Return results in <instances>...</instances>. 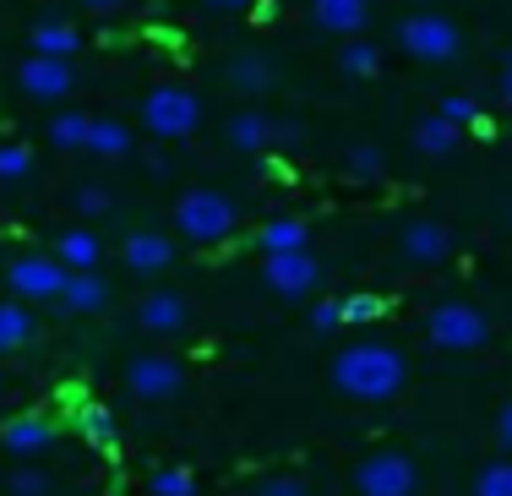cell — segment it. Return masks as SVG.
Listing matches in <instances>:
<instances>
[{
    "mask_svg": "<svg viewBox=\"0 0 512 496\" xmlns=\"http://www.w3.org/2000/svg\"><path fill=\"white\" fill-rule=\"evenodd\" d=\"M502 104H507V115H512V50L502 60Z\"/></svg>",
    "mask_w": 512,
    "mask_h": 496,
    "instance_id": "ab89813d",
    "label": "cell"
},
{
    "mask_svg": "<svg viewBox=\"0 0 512 496\" xmlns=\"http://www.w3.org/2000/svg\"><path fill=\"white\" fill-rule=\"evenodd\" d=\"M0 447H6L11 458H39L55 447V420L44 415H11L0 420Z\"/></svg>",
    "mask_w": 512,
    "mask_h": 496,
    "instance_id": "4fadbf2b",
    "label": "cell"
},
{
    "mask_svg": "<svg viewBox=\"0 0 512 496\" xmlns=\"http://www.w3.org/2000/svg\"><path fill=\"white\" fill-rule=\"evenodd\" d=\"M88 131H93V115H82V110L50 115V142L66 153H88Z\"/></svg>",
    "mask_w": 512,
    "mask_h": 496,
    "instance_id": "4316f807",
    "label": "cell"
},
{
    "mask_svg": "<svg viewBox=\"0 0 512 496\" xmlns=\"http://www.w3.org/2000/svg\"><path fill=\"white\" fill-rule=\"evenodd\" d=\"M60 306L77 311V317H99V311L109 306V284L99 273H71L66 289H60Z\"/></svg>",
    "mask_w": 512,
    "mask_h": 496,
    "instance_id": "7402d4cb",
    "label": "cell"
},
{
    "mask_svg": "<svg viewBox=\"0 0 512 496\" xmlns=\"http://www.w3.org/2000/svg\"><path fill=\"white\" fill-rule=\"evenodd\" d=\"M365 17H371V0H311V22L333 39H360Z\"/></svg>",
    "mask_w": 512,
    "mask_h": 496,
    "instance_id": "9a60e30c",
    "label": "cell"
},
{
    "mask_svg": "<svg viewBox=\"0 0 512 496\" xmlns=\"http://www.w3.org/2000/svg\"><path fill=\"white\" fill-rule=\"evenodd\" d=\"M28 44H33V55L71 60L82 50V28H77V22H60V17H44V22H33V28H28Z\"/></svg>",
    "mask_w": 512,
    "mask_h": 496,
    "instance_id": "ac0fdd59",
    "label": "cell"
},
{
    "mask_svg": "<svg viewBox=\"0 0 512 496\" xmlns=\"http://www.w3.org/2000/svg\"><path fill=\"white\" fill-rule=\"evenodd\" d=\"M398 44H404V55H414L420 66H447V60H458V50H463V33L447 11H409V17L398 22Z\"/></svg>",
    "mask_w": 512,
    "mask_h": 496,
    "instance_id": "277c9868",
    "label": "cell"
},
{
    "mask_svg": "<svg viewBox=\"0 0 512 496\" xmlns=\"http://www.w3.org/2000/svg\"><path fill=\"white\" fill-rule=\"evenodd\" d=\"M436 115H442V120H453L458 131H463V126H480V104H474L469 93H447V99L436 104Z\"/></svg>",
    "mask_w": 512,
    "mask_h": 496,
    "instance_id": "836d02e7",
    "label": "cell"
},
{
    "mask_svg": "<svg viewBox=\"0 0 512 496\" xmlns=\"http://www.w3.org/2000/svg\"><path fill=\"white\" fill-rule=\"evenodd\" d=\"M71 208H77L82 219H99V213H109V191L104 186H77L71 191Z\"/></svg>",
    "mask_w": 512,
    "mask_h": 496,
    "instance_id": "d590c367",
    "label": "cell"
},
{
    "mask_svg": "<svg viewBox=\"0 0 512 496\" xmlns=\"http://www.w3.org/2000/svg\"><path fill=\"white\" fill-rule=\"evenodd\" d=\"M251 496H311V486L300 475H262L251 486Z\"/></svg>",
    "mask_w": 512,
    "mask_h": 496,
    "instance_id": "e575fe53",
    "label": "cell"
},
{
    "mask_svg": "<svg viewBox=\"0 0 512 496\" xmlns=\"http://www.w3.org/2000/svg\"><path fill=\"white\" fill-rule=\"evenodd\" d=\"M137 137L120 115H93V131H88V159H131Z\"/></svg>",
    "mask_w": 512,
    "mask_h": 496,
    "instance_id": "ffe728a7",
    "label": "cell"
},
{
    "mask_svg": "<svg viewBox=\"0 0 512 496\" xmlns=\"http://www.w3.org/2000/svg\"><path fill=\"white\" fill-rule=\"evenodd\" d=\"M180 387H186L180 360H169V355H131L126 360V393L142 398V404H164Z\"/></svg>",
    "mask_w": 512,
    "mask_h": 496,
    "instance_id": "ba28073f",
    "label": "cell"
},
{
    "mask_svg": "<svg viewBox=\"0 0 512 496\" xmlns=\"http://www.w3.org/2000/svg\"><path fill=\"white\" fill-rule=\"evenodd\" d=\"M474 496H512V453L474 475Z\"/></svg>",
    "mask_w": 512,
    "mask_h": 496,
    "instance_id": "4dcf8cb0",
    "label": "cell"
},
{
    "mask_svg": "<svg viewBox=\"0 0 512 496\" xmlns=\"http://www.w3.org/2000/svg\"><path fill=\"white\" fill-rule=\"evenodd\" d=\"M502 219H507V229H512V202H507V213H502Z\"/></svg>",
    "mask_w": 512,
    "mask_h": 496,
    "instance_id": "7bdbcfd3",
    "label": "cell"
},
{
    "mask_svg": "<svg viewBox=\"0 0 512 496\" xmlns=\"http://www.w3.org/2000/svg\"><path fill=\"white\" fill-rule=\"evenodd\" d=\"M414 11H436V0H414Z\"/></svg>",
    "mask_w": 512,
    "mask_h": 496,
    "instance_id": "b9f144b4",
    "label": "cell"
},
{
    "mask_svg": "<svg viewBox=\"0 0 512 496\" xmlns=\"http://www.w3.org/2000/svg\"><path fill=\"white\" fill-rule=\"evenodd\" d=\"M398 251H404V262H414V268H442L453 257V235H447L442 219H409L404 235H398Z\"/></svg>",
    "mask_w": 512,
    "mask_h": 496,
    "instance_id": "8fae6325",
    "label": "cell"
},
{
    "mask_svg": "<svg viewBox=\"0 0 512 496\" xmlns=\"http://www.w3.org/2000/svg\"><path fill=\"white\" fill-rule=\"evenodd\" d=\"M33 175V148L28 142H0V180H28Z\"/></svg>",
    "mask_w": 512,
    "mask_h": 496,
    "instance_id": "d6a6232c",
    "label": "cell"
},
{
    "mask_svg": "<svg viewBox=\"0 0 512 496\" xmlns=\"http://www.w3.org/2000/svg\"><path fill=\"white\" fill-rule=\"evenodd\" d=\"M338 71H344L349 82H371L376 71H382V50H376V44H365V39L338 44Z\"/></svg>",
    "mask_w": 512,
    "mask_h": 496,
    "instance_id": "484cf974",
    "label": "cell"
},
{
    "mask_svg": "<svg viewBox=\"0 0 512 496\" xmlns=\"http://www.w3.org/2000/svg\"><path fill=\"white\" fill-rule=\"evenodd\" d=\"M425 338H431L436 349H447V355H469V349H480L485 338H491V322H485V311L469 306V300H447V306H436L431 317H425Z\"/></svg>",
    "mask_w": 512,
    "mask_h": 496,
    "instance_id": "5b68a950",
    "label": "cell"
},
{
    "mask_svg": "<svg viewBox=\"0 0 512 496\" xmlns=\"http://www.w3.org/2000/svg\"><path fill=\"white\" fill-rule=\"evenodd\" d=\"M256 251H262V257L311 251V229H306V219H267L262 229H256Z\"/></svg>",
    "mask_w": 512,
    "mask_h": 496,
    "instance_id": "44dd1931",
    "label": "cell"
},
{
    "mask_svg": "<svg viewBox=\"0 0 512 496\" xmlns=\"http://www.w3.org/2000/svg\"><path fill=\"white\" fill-rule=\"evenodd\" d=\"M235 229H240V208L229 191L197 186L175 202V235L191 240V246H224Z\"/></svg>",
    "mask_w": 512,
    "mask_h": 496,
    "instance_id": "7a4b0ae2",
    "label": "cell"
},
{
    "mask_svg": "<svg viewBox=\"0 0 512 496\" xmlns=\"http://www.w3.org/2000/svg\"><path fill=\"white\" fill-rule=\"evenodd\" d=\"M382 169H387V159H382V148H371V142H360V148L344 153V175L349 180H376Z\"/></svg>",
    "mask_w": 512,
    "mask_h": 496,
    "instance_id": "f546056e",
    "label": "cell"
},
{
    "mask_svg": "<svg viewBox=\"0 0 512 496\" xmlns=\"http://www.w3.org/2000/svg\"><path fill=\"white\" fill-rule=\"evenodd\" d=\"M202 6H213V11H246L251 0H202Z\"/></svg>",
    "mask_w": 512,
    "mask_h": 496,
    "instance_id": "60d3db41",
    "label": "cell"
},
{
    "mask_svg": "<svg viewBox=\"0 0 512 496\" xmlns=\"http://www.w3.org/2000/svg\"><path fill=\"white\" fill-rule=\"evenodd\" d=\"M0 393H6V371H0Z\"/></svg>",
    "mask_w": 512,
    "mask_h": 496,
    "instance_id": "ee69618b",
    "label": "cell"
},
{
    "mask_svg": "<svg viewBox=\"0 0 512 496\" xmlns=\"http://www.w3.org/2000/svg\"><path fill=\"white\" fill-rule=\"evenodd\" d=\"M338 317H344V328H360V322L387 317V300L371 295V289H360V295H344V300H338Z\"/></svg>",
    "mask_w": 512,
    "mask_h": 496,
    "instance_id": "83f0119b",
    "label": "cell"
},
{
    "mask_svg": "<svg viewBox=\"0 0 512 496\" xmlns=\"http://www.w3.org/2000/svg\"><path fill=\"white\" fill-rule=\"evenodd\" d=\"M311 328H316V333H338V328H344V317H338V300H316V306H311Z\"/></svg>",
    "mask_w": 512,
    "mask_h": 496,
    "instance_id": "8d00e7d4",
    "label": "cell"
},
{
    "mask_svg": "<svg viewBox=\"0 0 512 496\" xmlns=\"http://www.w3.org/2000/svg\"><path fill=\"white\" fill-rule=\"evenodd\" d=\"M77 6L88 11V17H109V11H120L126 0H77Z\"/></svg>",
    "mask_w": 512,
    "mask_h": 496,
    "instance_id": "74e56055",
    "label": "cell"
},
{
    "mask_svg": "<svg viewBox=\"0 0 512 496\" xmlns=\"http://www.w3.org/2000/svg\"><path fill=\"white\" fill-rule=\"evenodd\" d=\"M6 491H11V496H50L55 486H50V475H44L39 464H17V469L6 475Z\"/></svg>",
    "mask_w": 512,
    "mask_h": 496,
    "instance_id": "1f68e13d",
    "label": "cell"
},
{
    "mask_svg": "<svg viewBox=\"0 0 512 496\" xmlns=\"http://www.w3.org/2000/svg\"><path fill=\"white\" fill-rule=\"evenodd\" d=\"M224 137H229V148H240V153H267V148H278V120L262 115L256 104H246V110H235L224 120Z\"/></svg>",
    "mask_w": 512,
    "mask_h": 496,
    "instance_id": "5bb4252c",
    "label": "cell"
},
{
    "mask_svg": "<svg viewBox=\"0 0 512 496\" xmlns=\"http://www.w3.org/2000/svg\"><path fill=\"white\" fill-rule=\"evenodd\" d=\"M262 284L284 300H311L322 284V262L311 251H289V257H262Z\"/></svg>",
    "mask_w": 512,
    "mask_h": 496,
    "instance_id": "9c48e42d",
    "label": "cell"
},
{
    "mask_svg": "<svg viewBox=\"0 0 512 496\" xmlns=\"http://www.w3.org/2000/svg\"><path fill=\"white\" fill-rule=\"evenodd\" d=\"M355 491L360 496H414L420 491V469H414L409 453L382 447V453H365L355 464Z\"/></svg>",
    "mask_w": 512,
    "mask_h": 496,
    "instance_id": "8992f818",
    "label": "cell"
},
{
    "mask_svg": "<svg viewBox=\"0 0 512 496\" xmlns=\"http://www.w3.org/2000/svg\"><path fill=\"white\" fill-rule=\"evenodd\" d=\"M229 88L240 93V99H267V93L278 88V66L267 55H235L229 60Z\"/></svg>",
    "mask_w": 512,
    "mask_h": 496,
    "instance_id": "e0dca14e",
    "label": "cell"
},
{
    "mask_svg": "<svg viewBox=\"0 0 512 496\" xmlns=\"http://www.w3.org/2000/svg\"><path fill=\"white\" fill-rule=\"evenodd\" d=\"M17 88L28 93V99H39V104H60L71 88H77V71H71V60L28 55V60L17 66Z\"/></svg>",
    "mask_w": 512,
    "mask_h": 496,
    "instance_id": "30bf717a",
    "label": "cell"
},
{
    "mask_svg": "<svg viewBox=\"0 0 512 496\" xmlns=\"http://www.w3.org/2000/svg\"><path fill=\"white\" fill-rule=\"evenodd\" d=\"M463 142V131L453 126V120L442 115H420V126H414V148H420V159H453Z\"/></svg>",
    "mask_w": 512,
    "mask_h": 496,
    "instance_id": "603a6c76",
    "label": "cell"
},
{
    "mask_svg": "<svg viewBox=\"0 0 512 496\" xmlns=\"http://www.w3.org/2000/svg\"><path fill=\"white\" fill-rule=\"evenodd\" d=\"M66 278H71V273L55 262V251H50V257L28 251V257H17V262L6 268V289H11V300H22V306H50V300H60Z\"/></svg>",
    "mask_w": 512,
    "mask_h": 496,
    "instance_id": "52a82bcc",
    "label": "cell"
},
{
    "mask_svg": "<svg viewBox=\"0 0 512 496\" xmlns=\"http://www.w3.org/2000/svg\"><path fill=\"white\" fill-rule=\"evenodd\" d=\"M197 126H202V99L191 88H180V82H158V88H148V99H142V131H148V137L186 142Z\"/></svg>",
    "mask_w": 512,
    "mask_h": 496,
    "instance_id": "3957f363",
    "label": "cell"
},
{
    "mask_svg": "<svg viewBox=\"0 0 512 496\" xmlns=\"http://www.w3.org/2000/svg\"><path fill=\"white\" fill-rule=\"evenodd\" d=\"M99 257H104V240L93 229H66L55 240V262L66 273H99Z\"/></svg>",
    "mask_w": 512,
    "mask_h": 496,
    "instance_id": "d6986e66",
    "label": "cell"
},
{
    "mask_svg": "<svg viewBox=\"0 0 512 496\" xmlns=\"http://www.w3.org/2000/svg\"><path fill=\"white\" fill-rule=\"evenodd\" d=\"M175 257H180V246L169 235H158V229H131V235L120 240V262H126L131 273H164Z\"/></svg>",
    "mask_w": 512,
    "mask_h": 496,
    "instance_id": "7c38bea8",
    "label": "cell"
},
{
    "mask_svg": "<svg viewBox=\"0 0 512 496\" xmlns=\"http://www.w3.org/2000/svg\"><path fill=\"white\" fill-rule=\"evenodd\" d=\"M496 437H502V447L512 453V404L502 409V415H496Z\"/></svg>",
    "mask_w": 512,
    "mask_h": 496,
    "instance_id": "f35d334b",
    "label": "cell"
},
{
    "mask_svg": "<svg viewBox=\"0 0 512 496\" xmlns=\"http://www.w3.org/2000/svg\"><path fill=\"white\" fill-rule=\"evenodd\" d=\"M409 382V366L393 344H349L338 349L333 360V387L355 404H382V398H398Z\"/></svg>",
    "mask_w": 512,
    "mask_h": 496,
    "instance_id": "6da1fadb",
    "label": "cell"
},
{
    "mask_svg": "<svg viewBox=\"0 0 512 496\" xmlns=\"http://www.w3.org/2000/svg\"><path fill=\"white\" fill-rule=\"evenodd\" d=\"M137 322L142 333H186V300L175 289H148L137 300Z\"/></svg>",
    "mask_w": 512,
    "mask_h": 496,
    "instance_id": "2e32d148",
    "label": "cell"
},
{
    "mask_svg": "<svg viewBox=\"0 0 512 496\" xmlns=\"http://www.w3.org/2000/svg\"><path fill=\"white\" fill-rule=\"evenodd\" d=\"M77 431H82V442H93L99 453H115V447H120L115 415H109L104 404H93V398H82V404H77Z\"/></svg>",
    "mask_w": 512,
    "mask_h": 496,
    "instance_id": "d4e9b609",
    "label": "cell"
},
{
    "mask_svg": "<svg viewBox=\"0 0 512 496\" xmlns=\"http://www.w3.org/2000/svg\"><path fill=\"white\" fill-rule=\"evenodd\" d=\"M33 333H39L33 311L22 306V300H0V360L17 355V349H28V344H33Z\"/></svg>",
    "mask_w": 512,
    "mask_h": 496,
    "instance_id": "cb8c5ba5",
    "label": "cell"
},
{
    "mask_svg": "<svg viewBox=\"0 0 512 496\" xmlns=\"http://www.w3.org/2000/svg\"><path fill=\"white\" fill-rule=\"evenodd\" d=\"M148 491L153 496H197V475L186 464H164V469H153Z\"/></svg>",
    "mask_w": 512,
    "mask_h": 496,
    "instance_id": "f1b7e54d",
    "label": "cell"
}]
</instances>
